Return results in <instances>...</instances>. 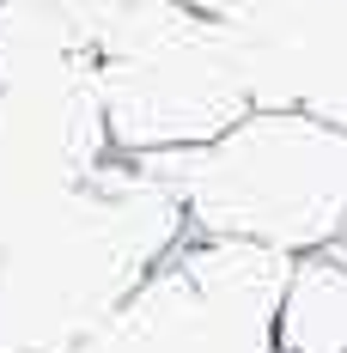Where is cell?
<instances>
[{"label":"cell","instance_id":"cell-4","mask_svg":"<svg viewBox=\"0 0 347 353\" xmlns=\"http://www.w3.org/2000/svg\"><path fill=\"white\" fill-rule=\"evenodd\" d=\"M110 152L73 0H0V176L68 183Z\"/></svg>","mask_w":347,"mask_h":353},{"label":"cell","instance_id":"cell-5","mask_svg":"<svg viewBox=\"0 0 347 353\" xmlns=\"http://www.w3.org/2000/svg\"><path fill=\"white\" fill-rule=\"evenodd\" d=\"M286 262L275 250L183 238L73 353H275Z\"/></svg>","mask_w":347,"mask_h":353},{"label":"cell","instance_id":"cell-7","mask_svg":"<svg viewBox=\"0 0 347 353\" xmlns=\"http://www.w3.org/2000/svg\"><path fill=\"white\" fill-rule=\"evenodd\" d=\"M275 353H347V238L286 262Z\"/></svg>","mask_w":347,"mask_h":353},{"label":"cell","instance_id":"cell-6","mask_svg":"<svg viewBox=\"0 0 347 353\" xmlns=\"http://www.w3.org/2000/svg\"><path fill=\"white\" fill-rule=\"evenodd\" d=\"M226 31L250 110H305L347 134V0H268Z\"/></svg>","mask_w":347,"mask_h":353},{"label":"cell","instance_id":"cell-3","mask_svg":"<svg viewBox=\"0 0 347 353\" xmlns=\"http://www.w3.org/2000/svg\"><path fill=\"white\" fill-rule=\"evenodd\" d=\"M116 159L183 152L250 116L232 31L171 0H73Z\"/></svg>","mask_w":347,"mask_h":353},{"label":"cell","instance_id":"cell-9","mask_svg":"<svg viewBox=\"0 0 347 353\" xmlns=\"http://www.w3.org/2000/svg\"><path fill=\"white\" fill-rule=\"evenodd\" d=\"M341 238H347V225H341Z\"/></svg>","mask_w":347,"mask_h":353},{"label":"cell","instance_id":"cell-8","mask_svg":"<svg viewBox=\"0 0 347 353\" xmlns=\"http://www.w3.org/2000/svg\"><path fill=\"white\" fill-rule=\"evenodd\" d=\"M171 6H189V12L219 19V25H238V19H250V12H256V6H268V0H171Z\"/></svg>","mask_w":347,"mask_h":353},{"label":"cell","instance_id":"cell-1","mask_svg":"<svg viewBox=\"0 0 347 353\" xmlns=\"http://www.w3.org/2000/svg\"><path fill=\"white\" fill-rule=\"evenodd\" d=\"M183 238L177 195L135 159L0 176V353H73Z\"/></svg>","mask_w":347,"mask_h":353},{"label":"cell","instance_id":"cell-2","mask_svg":"<svg viewBox=\"0 0 347 353\" xmlns=\"http://www.w3.org/2000/svg\"><path fill=\"white\" fill-rule=\"evenodd\" d=\"M135 165L171 189L183 232L208 244L305 256L347 225V134L305 110H250L213 141Z\"/></svg>","mask_w":347,"mask_h":353}]
</instances>
